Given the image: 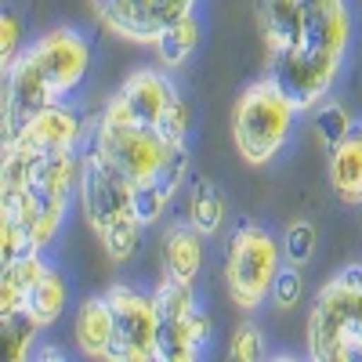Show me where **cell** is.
Wrapping results in <instances>:
<instances>
[{
	"mask_svg": "<svg viewBox=\"0 0 362 362\" xmlns=\"http://www.w3.org/2000/svg\"><path fill=\"white\" fill-rule=\"evenodd\" d=\"M160 257H163V276L196 286L199 272H203V264H206V235H203L189 218H185V221H174V225L163 232Z\"/></svg>",
	"mask_w": 362,
	"mask_h": 362,
	"instance_id": "obj_12",
	"label": "cell"
},
{
	"mask_svg": "<svg viewBox=\"0 0 362 362\" xmlns=\"http://www.w3.org/2000/svg\"><path fill=\"white\" fill-rule=\"evenodd\" d=\"M22 51H25L22 18H18L15 11H4V15H0V69H8Z\"/></svg>",
	"mask_w": 362,
	"mask_h": 362,
	"instance_id": "obj_29",
	"label": "cell"
},
{
	"mask_svg": "<svg viewBox=\"0 0 362 362\" xmlns=\"http://www.w3.org/2000/svg\"><path fill=\"white\" fill-rule=\"evenodd\" d=\"M33 250V243H29V228L8 214H0V264L4 261H15L18 254Z\"/></svg>",
	"mask_w": 362,
	"mask_h": 362,
	"instance_id": "obj_28",
	"label": "cell"
},
{
	"mask_svg": "<svg viewBox=\"0 0 362 362\" xmlns=\"http://www.w3.org/2000/svg\"><path fill=\"white\" fill-rule=\"evenodd\" d=\"M199 44H203V22L192 11L185 18L170 22L163 33H160V40L153 44V51H156V62L163 69H177V66H185L189 58L199 51Z\"/></svg>",
	"mask_w": 362,
	"mask_h": 362,
	"instance_id": "obj_20",
	"label": "cell"
},
{
	"mask_svg": "<svg viewBox=\"0 0 362 362\" xmlns=\"http://www.w3.org/2000/svg\"><path fill=\"white\" fill-rule=\"evenodd\" d=\"M0 98H4V138H11L29 116H37L51 102H62L51 90V83L44 80V73L33 62L29 47L4 69V95H0Z\"/></svg>",
	"mask_w": 362,
	"mask_h": 362,
	"instance_id": "obj_10",
	"label": "cell"
},
{
	"mask_svg": "<svg viewBox=\"0 0 362 362\" xmlns=\"http://www.w3.org/2000/svg\"><path fill=\"white\" fill-rule=\"evenodd\" d=\"M112 334H116V322H112L109 297L105 293L83 297L76 315H73V344H76V351L87 355V358H109Z\"/></svg>",
	"mask_w": 362,
	"mask_h": 362,
	"instance_id": "obj_15",
	"label": "cell"
},
{
	"mask_svg": "<svg viewBox=\"0 0 362 362\" xmlns=\"http://www.w3.org/2000/svg\"><path fill=\"white\" fill-rule=\"evenodd\" d=\"M90 8H95V18L102 22V29L131 44L153 47L160 40L153 25V0H90Z\"/></svg>",
	"mask_w": 362,
	"mask_h": 362,
	"instance_id": "obj_13",
	"label": "cell"
},
{
	"mask_svg": "<svg viewBox=\"0 0 362 362\" xmlns=\"http://www.w3.org/2000/svg\"><path fill=\"white\" fill-rule=\"evenodd\" d=\"M87 119L62 98V102H51L47 109H40L37 116H29L25 124L4 138V141H15L22 148L37 156H51V153H73V148H83L87 141Z\"/></svg>",
	"mask_w": 362,
	"mask_h": 362,
	"instance_id": "obj_9",
	"label": "cell"
},
{
	"mask_svg": "<svg viewBox=\"0 0 362 362\" xmlns=\"http://www.w3.org/2000/svg\"><path fill=\"white\" fill-rule=\"evenodd\" d=\"M44 268V250H25L15 261H4V268H0V315H15L25 308V297Z\"/></svg>",
	"mask_w": 362,
	"mask_h": 362,
	"instance_id": "obj_17",
	"label": "cell"
},
{
	"mask_svg": "<svg viewBox=\"0 0 362 362\" xmlns=\"http://www.w3.org/2000/svg\"><path fill=\"white\" fill-rule=\"evenodd\" d=\"M29 54H33V62L40 66V73L51 83L54 95L69 98L73 90L87 80L95 47H90V40L80 33V29L58 25V29H47V33H40L33 44H29Z\"/></svg>",
	"mask_w": 362,
	"mask_h": 362,
	"instance_id": "obj_8",
	"label": "cell"
},
{
	"mask_svg": "<svg viewBox=\"0 0 362 362\" xmlns=\"http://www.w3.org/2000/svg\"><path fill=\"white\" fill-rule=\"evenodd\" d=\"M283 257H286V264H297V268H308V261L315 257V250H319V232H315V225L312 221H305V218H297V221H290L286 225V232H283Z\"/></svg>",
	"mask_w": 362,
	"mask_h": 362,
	"instance_id": "obj_24",
	"label": "cell"
},
{
	"mask_svg": "<svg viewBox=\"0 0 362 362\" xmlns=\"http://www.w3.org/2000/svg\"><path fill=\"white\" fill-rule=\"evenodd\" d=\"M116 95L127 102V109L138 124H148L156 131L167 119V112L174 109V102L181 98L174 80H170V69H163V66H141V69L127 73L124 83L116 87Z\"/></svg>",
	"mask_w": 362,
	"mask_h": 362,
	"instance_id": "obj_11",
	"label": "cell"
},
{
	"mask_svg": "<svg viewBox=\"0 0 362 362\" xmlns=\"http://www.w3.org/2000/svg\"><path fill=\"white\" fill-rule=\"evenodd\" d=\"M196 4H199V0H153V25H156V33H163L170 22L192 15Z\"/></svg>",
	"mask_w": 362,
	"mask_h": 362,
	"instance_id": "obj_30",
	"label": "cell"
},
{
	"mask_svg": "<svg viewBox=\"0 0 362 362\" xmlns=\"http://www.w3.org/2000/svg\"><path fill=\"white\" fill-rule=\"evenodd\" d=\"M185 218L203 235H218L225 228V196H221V189L210 177H192L189 203H185Z\"/></svg>",
	"mask_w": 362,
	"mask_h": 362,
	"instance_id": "obj_21",
	"label": "cell"
},
{
	"mask_svg": "<svg viewBox=\"0 0 362 362\" xmlns=\"http://www.w3.org/2000/svg\"><path fill=\"white\" fill-rule=\"evenodd\" d=\"M286 268L283 243L261 225H235L225 243V290L239 312H257L268 305L272 286H276L279 272Z\"/></svg>",
	"mask_w": 362,
	"mask_h": 362,
	"instance_id": "obj_4",
	"label": "cell"
},
{
	"mask_svg": "<svg viewBox=\"0 0 362 362\" xmlns=\"http://www.w3.org/2000/svg\"><path fill=\"white\" fill-rule=\"evenodd\" d=\"M326 181L344 206H362V119L329 148Z\"/></svg>",
	"mask_w": 362,
	"mask_h": 362,
	"instance_id": "obj_14",
	"label": "cell"
},
{
	"mask_svg": "<svg viewBox=\"0 0 362 362\" xmlns=\"http://www.w3.org/2000/svg\"><path fill=\"white\" fill-rule=\"evenodd\" d=\"M66 305H69V283H66V276L54 264H47L40 276H37L33 290H29L22 312L33 319L40 329H51L58 319L66 315Z\"/></svg>",
	"mask_w": 362,
	"mask_h": 362,
	"instance_id": "obj_18",
	"label": "cell"
},
{
	"mask_svg": "<svg viewBox=\"0 0 362 362\" xmlns=\"http://www.w3.org/2000/svg\"><path fill=\"white\" fill-rule=\"evenodd\" d=\"M348 47H351L348 0H305L293 44L279 58H272V76L290 90L300 112H312L322 98L334 95Z\"/></svg>",
	"mask_w": 362,
	"mask_h": 362,
	"instance_id": "obj_1",
	"label": "cell"
},
{
	"mask_svg": "<svg viewBox=\"0 0 362 362\" xmlns=\"http://www.w3.org/2000/svg\"><path fill=\"white\" fill-rule=\"evenodd\" d=\"M76 206L83 221L95 235H105L119 225L141 221L138 214V189L119 174L109 160H102L90 145H83V170H80V189Z\"/></svg>",
	"mask_w": 362,
	"mask_h": 362,
	"instance_id": "obj_6",
	"label": "cell"
},
{
	"mask_svg": "<svg viewBox=\"0 0 362 362\" xmlns=\"http://www.w3.org/2000/svg\"><path fill=\"white\" fill-rule=\"evenodd\" d=\"M300 300H305V276H300L297 264H286V268L279 272L276 286H272L268 305L276 308V312H297Z\"/></svg>",
	"mask_w": 362,
	"mask_h": 362,
	"instance_id": "obj_26",
	"label": "cell"
},
{
	"mask_svg": "<svg viewBox=\"0 0 362 362\" xmlns=\"http://www.w3.org/2000/svg\"><path fill=\"white\" fill-rule=\"evenodd\" d=\"M300 4H305V0H254L257 29H261V40H264V51H268V62L279 58L293 44Z\"/></svg>",
	"mask_w": 362,
	"mask_h": 362,
	"instance_id": "obj_16",
	"label": "cell"
},
{
	"mask_svg": "<svg viewBox=\"0 0 362 362\" xmlns=\"http://www.w3.org/2000/svg\"><path fill=\"white\" fill-rule=\"evenodd\" d=\"M0 334H4V355L11 362H22V358L33 355L37 337H40V326L29 319L25 312H15V315H0Z\"/></svg>",
	"mask_w": 362,
	"mask_h": 362,
	"instance_id": "obj_23",
	"label": "cell"
},
{
	"mask_svg": "<svg viewBox=\"0 0 362 362\" xmlns=\"http://www.w3.org/2000/svg\"><path fill=\"white\" fill-rule=\"evenodd\" d=\"M300 105L276 76L254 80L232 109V145L247 167H268L293 138Z\"/></svg>",
	"mask_w": 362,
	"mask_h": 362,
	"instance_id": "obj_3",
	"label": "cell"
},
{
	"mask_svg": "<svg viewBox=\"0 0 362 362\" xmlns=\"http://www.w3.org/2000/svg\"><path fill=\"white\" fill-rule=\"evenodd\" d=\"M305 355L315 362L362 358V264L329 276L305 319Z\"/></svg>",
	"mask_w": 362,
	"mask_h": 362,
	"instance_id": "obj_2",
	"label": "cell"
},
{
	"mask_svg": "<svg viewBox=\"0 0 362 362\" xmlns=\"http://www.w3.org/2000/svg\"><path fill=\"white\" fill-rule=\"evenodd\" d=\"M112 305V351L109 362H156L160 358V312L156 293L116 283L105 290Z\"/></svg>",
	"mask_w": 362,
	"mask_h": 362,
	"instance_id": "obj_7",
	"label": "cell"
},
{
	"mask_svg": "<svg viewBox=\"0 0 362 362\" xmlns=\"http://www.w3.org/2000/svg\"><path fill=\"white\" fill-rule=\"evenodd\" d=\"M308 116H312V131H315V138H319L326 148H334V145H337V141H341V138H344V134H348V131L358 124V119H355V116H351V112H348V109H344V105L334 98V95L322 98V102H319Z\"/></svg>",
	"mask_w": 362,
	"mask_h": 362,
	"instance_id": "obj_22",
	"label": "cell"
},
{
	"mask_svg": "<svg viewBox=\"0 0 362 362\" xmlns=\"http://www.w3.org/2000/svg\"><path fill=\"white\" fill-rule=\"evenodd\" d=\"M189 156H181L177 163H170L160 177H153L148 185H141L138 189V214H141V221L145 225H156L167 210H170V203L181 196V189L189 185Z\"/></svg>",
	"mask_w": 362,
	"mask_h": 362,
	"instance_id": "obj_19",
	"label": "cell"
},
{
	"mask_svg": "<svg viewBox=\"0 0 362 362\" xmlns=\"http://www.w3.org/2000/svg\"><path fill=\"white\" fill-rule=\"evenodd\" d=\"M145 221H131V225H119V228H112V232H105V235H98V243H102V254L112 261V264H124V261H131L134 254H138V247H141V235H145Z\"/></svg>",
	"mask_w": 362,
	"mask_h": 362,
	"instance_id": "obj_25",
	"label": "cell"
},
{
	"mask_svg": "<svg viewBox=\"0 0 362 362\" xmlns=\"http://www.w3.org/2000/svg\"><path fill=\"white\" fill-rule=\"evenodd\" d=\"M156 312H160V362H192L214 341V319H210L192 283H177L160 276L156 283Z\"/></svg>",
	"mask_w": 362,
	"mask_h": 362,
	"instance_id": "obj_5",
	"label": "cell"
},
{
	"mask_svg": "<svg viewBox=\"0 0 362 362\" xmlns=\"http://www.w3.org/2000/svg\"><path fill=\"white\" fill-rule=\"evenodd\" d=\"M264 334H261V326L257 322H243V326H235V334L228 341V358L235 362H254V358H264Z\"/></svg>",
	"mask_w": 362,
	"mask_h": 362,
	"instance_id": "obj_27",
	"label": "cell"
}]
</instances>
